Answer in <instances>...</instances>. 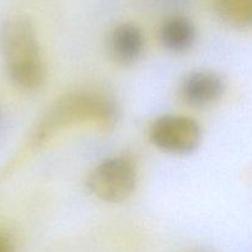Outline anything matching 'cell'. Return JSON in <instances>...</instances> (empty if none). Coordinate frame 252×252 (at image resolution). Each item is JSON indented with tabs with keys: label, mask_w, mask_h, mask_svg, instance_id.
<instances>
[{
	"label": "cell",
	"mask_w": 252,
	"mask_h": 252,
	"mask_svg": "<svg viewBox=\"0 0 252 252\" xmlns=\"http://www.w3.org/2000/svg\"><path fill=\"white\" fill-rule=\"evenodd\" d=\"M197 30L193 22L184 15H172L162 21L159 29L161 46L172 53H185L194 46Z\"/></svg>",
	"instance_id": "52a82bcc"
},
{
	"label": "cell",
	"mask_w": 252,
	"mask_h": 252,
	"mask_svg": "<svg viewBox=\"0 0 252 252\" xmlns=\"http://www.w3.org/2000/svg\"><path fill=\"white\" fill-rule=\"evenodd\" d=\"M120 107L111 96L93 90L68 93L49 107L31 137L33 147H39L54 137L63 128L78 123H94L102 130L116 127Z\"/></svg>",
	"instance_id": "6da1fadb"
},
{
	"label": "cell",
	"mask_w": 252,
	"mask_h": 252,
	"mask_svg": "<svg viewBox=\"0 0 252 252\" xmlns=\"http://www.w3.org/2000/svg\"><path fill=\"white\" fill-rule=\"evenodd\" d=\"M2 121H4V112H2V108L1 106H0V128H1L2 126Z\"/></svg>",
	"instance_id": "30bf717a"
},
{
	"label": "cell",
	"mask_w": 252,
	"mask_h": 252,
	"mask_svg": "<svg viewBox=\"0 0 252 252\" xmlns=\"http://www.w3.org/2000/svg\"><path fill=\"white\" fill-rule=\"evenodd\" d=\"M0 252H15L14 240L7 234L0 233Z\"/></svg>",
	"instance_id": "9c48e42d"
},
{
	"label": "cell",
	"mask_w": 252,
	"mask_h": 252,
	"mask_svg": "<svg viewBox=\"0 0 252 252\" xmlns=\"http://www.w3.org/2000/svg\"><path fill=\"white\" fill-rule=\"evenodd\" d=\"M138 174L127 158L113 157L96 165L86 179L89 191L102 202L111 204L127 201L135 191Z\"/></svg>",
	"instance_id": "3957f363"
},
{
	"label": "cell",
	"mask_w": 252,
	"mask_h": 252,
	"mask_svg": "<svg viewBox=\"0 0 252 252\" xmlns=\"http://www.w3.org/2000/svg\"><path fill=\"white\" fill-rule=\"evenodd\" d=\"M202 139L201 125L189 116H160L149 128L150 143L170 155L187 157L193 154L201 147Z\"/></svg>",
	"instance_id": "277c9868"
},
{
	"label": "cell",
	"mask_w": 252,
	"mask_h": 252,
	"mask_svg": "<svg viewBox=\"0 0 252 252\" xmlns=\"http://www.w3.org/2000/svg\"><path fill=\"white\" fill-rule=\"evenodd\" d=\"M0 56L10 83L22 93L44 85L46 65L33 24L26 16H11L0 26Z\"/></svg>",
	"instance_id": "7a4b0ae2"
},
{
	"label": "cell",
	"mask_w": 252,
	"mask_h": 252,
	"mask_svg": "<svg viewBox=\"0 0 252 252\" xmlns=\"http://www.w3.org/2000/svg\"><path fill=\"white\" fill-rule=\"evenodd\" d=\"M214 10L224 25L239 31L250 30L252 0H214Z\"/></svg>",
	"instance_id": "ba28073f"
},
{
	"label": "cell",
	"mask_w": 252,
	"mask_h": 252,
	"mask_svg": "<svg viewBox=\"0 0 252 252\" xmlns=\"http://www.w3.org/2000/svg\"><path fill=\"white\" fill-rule=\"evenodd\" d=\"M225 81L212 70H196L187 74L180 85V96L191 107H208L225 94Z\"/></svg>",
	"instance_id": "5b68a950"
},
{
	"label": "cell",
	"mask_w": 252,
	"mask_h": 252,
	"mask_svg": "<svg viewBox=\"0 0 252 252\" xmlns=\"http://www.w3.org/2000/svg\"><path fill=\"white\" fill-rule=\"evenodd\" d=\"M144 48V33L142 29L133 22L118 25L108 37L111 58L122 66H130L138 63L142 59Z\"/></svg>",
	"instance_id": "8992f818"
}]
</instances>
